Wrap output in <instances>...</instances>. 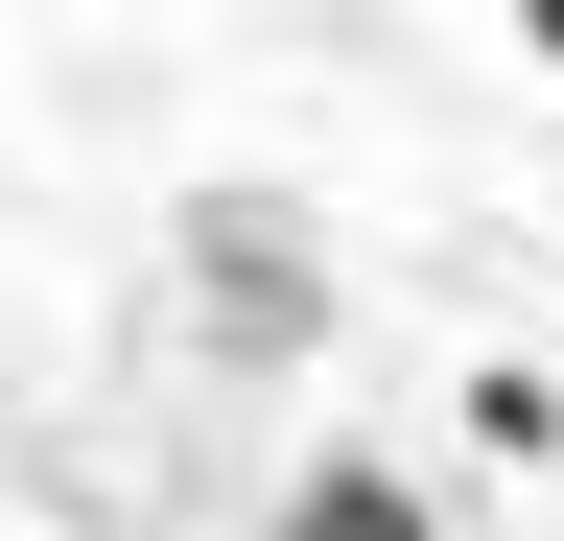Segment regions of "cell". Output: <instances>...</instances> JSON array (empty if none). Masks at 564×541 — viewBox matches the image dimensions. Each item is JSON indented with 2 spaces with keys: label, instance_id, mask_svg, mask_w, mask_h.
<instances>
[{
  "label": "cell",
  "instance_id": "cell-1",
  "mask_svg": "<svg viewBox=\"0 0 564 541\" xmlns=\"http://www.w3.org/2000/svg\"><path fill=\"white\" fill-rule=\"evenodd\" d=\"M188 306H212V354H259V377L329 329V259L282 236V188H188Z\"/></svg>",
  "mask_w": 564,
  "mask_h": 541
},
{
  "label": "cell",
  "instance_id": "cell-4",
  "mask_svg": "<svg viewBox=\"0 0 564 541\" xmlns=\"http://www.w3.org/2000/svg\"><path fill=\"white\" fill-rule=\"evenodd\" d=\"M518 47H541V72H564V0H518Z\"/></svg>",
  "mask_w": 564,
  "mask_h": 541
},
{
  "label": "cell",
  "instance_id": "cell-2",
  "mask_svg": "<svg viewBox=\"0 0 564 541\" xmlns=\"http://www.w3.org/2000/svg\"><path fill=\"white\" fill-rule=\"evenodd\" d=\"M259 541H423V495H400L377 447H329V470H282V518H259Z\"/></svg>",
  "mask_w": 564,
  "mask_h": 541
},
{
  "label": "cell",
  "instance_id": "cell-3",
  "mask_svg": "<svg viewBox=\"0 0 564 541\" xmlns=\"http://www.w3.org/2000/svg\"><path fill=\"white\" fill-rule=\"evenodd\" d=\"M470 447H494V470H564V377L494 354V377H470Z\"/></svg>",
  "mask_w": 564,
  "mask_h": 541
}]
</instances>
